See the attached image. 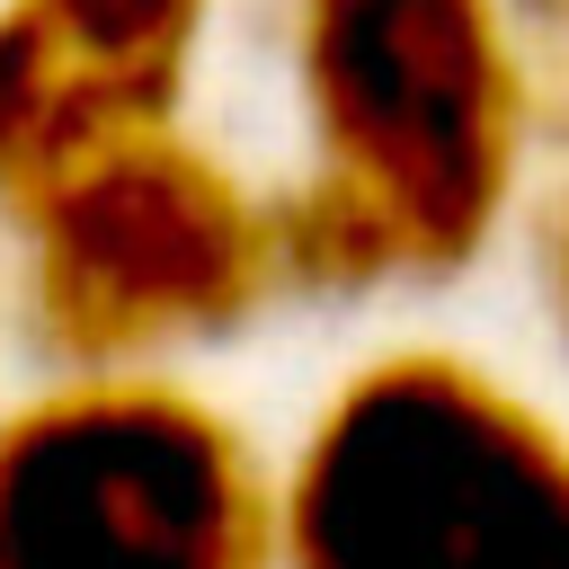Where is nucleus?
<instances>
[{
	"label": "nucleus",
	"mask_w": 569,
	"mask_h": 569,
	"mask_svg": "<svg viewBox=\"0 0 569 569\" xmlns=\"http://www.w3.org/2000/svg\"><path fill=\"white\" fill-rule=\"evenodd\" d=\"M302 169L409 276L471 267L525 187L533 71L507 0H293Z\"/></svg>",
	"instance_id": "f03ea898"
},
{
	"label": "nucleus",
	"mask_w": 569,
	"mask_h": 569,
	"mask_svg": "<svg viewBox=\"0 0 569 569\" xmlns=\"http://www.w3.org/2000/svg\"><path fill=\"white\" fill-rule=\"evenodd\" d=\"M276 569H569V427L453 347H391L284 453Z\"/></svg>",
	"instance_id": "f257e3e1"
},
{
	"label": "nucleus",
	"mask_w": 569,
	"mask_h": 569,
	"mask_svg": "<svg viewBox=\"0 0 569 569\" xmlns=\"http://www.w3.org/2000/svg\"><path fill=\"white\" fill-rule=\"evenodd\" d=\"M0 569H276V471L178 365L0 409Z\"/></svg>",
	"instance_id": "20e7f679"
},
{
	"label": "nucleus",
	"mask_w": 569,
	"mask_h": 569,
	"mask_svg": "<svg viewBox=\"0 0 569 569\" xmlns=\"http://www.w3.org/2000/svg\"><path fill=\"white\" fill-rule=\"evenodd\" d=\"M533 258H542V302H551V329H560V347H569V187L542 204V240H533Z\"/></svg>",
	"instance_id": "0eeeda50"
},
{
	"label": "nucleus",
	"mask_w": 569,
	"mask_h": 569,
	"mask_svg": "<svg viewBox=\"0 0 569 569\" xmlns=\"http://www.w3.org/2000/svg\"><path fill=\"white\" fill-rule=\"evenodd\" d=\"M142 116L178 107L116 80L44 0H0V213H27L62 169Z\"/></svg>",
	"instance_id": "39448f33"
},
{
	"label": "nucleus",
	"mask_w": 569,
	"mask_h": 569,
	"mask_svg": "<svg viewBox=\"0 0 569 569\" xmlns=\"http://www.w3.org/2000/svg\"><path fill=\"white\" fill-rule=\"evenodd\" d=\"M533 116L569 133V18H560L542 44H533Z\"/></svg>",
	"instance_id": "6e6552de"
},
{
	"label": "nucleus",
	"mask_w": 569,
	"mask_h": 569,
	"mask_svg": "<svg viewBox=\"0 0 569 569\" xmlns=\"http://www.w3.org/2000/svg\"><path fill=\"white\" fill-rule=\"evenodd\" d=\"M116 80H133L142 98L178 107L187 71H196V36H204V0H44Z\"/></svg>",
	"instance_id": "423d86ee"
},
{
	"label": "nucleus",
	"mask_w": 569,
	"mask_h": 569,
	"mask_svg": "<svg viewBox=\"0 0 569 569\" xmlns=\"http://www.w3.org/2000/svg\"><path fill=\"white\" fill-rule=\"evenodd\" d=\"M9 231L18 311L53 373L178 365L284 293L267 196L178 116L107 133L27 213H9Z\"/></svg>",
	"instance_id": "7ed1b4c3"
}]
</instances>
